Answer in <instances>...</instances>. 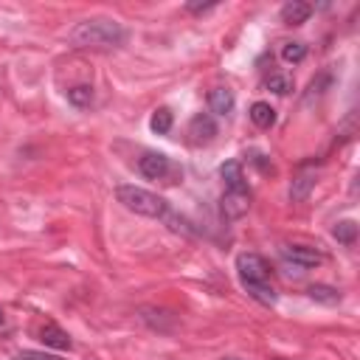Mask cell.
<instances>
[{
	"label": "cell",
	"mask_w": 360,
	"mask_h": 360,
	"mask_svg": "<svg viewBox=\"0 0 360 360\" xmlns=\"http://www.w3.org/2000/svg\"><path fill=\"white\" fill-rule=\"evenodd\" d=\"M267 87H270L273 93L284 96V93H290V90H292V82H290L287 76H281V73H273V76L267 79Z\"/></svg>",
	"instance_id": "20"
},
{
	"label": "cell",
	"mask_w": 360,
	"mask_h": 360,
	"mask_svg": "<svg viewBox=\"0 0 360 360\" xmlns=\"http://www.w3.org/2000/svg\"><path fill=\"white\" fill-rule=\"evenodd\" d=\"M208 8H214V3H205V6H197V3H188V11H208Z\"/></svg>",
	"instance_id": "22"
},
{
	"label": "cell",
	"mask_w": 360,
	"mask_h": 360,
	"mask_svg": "<svg viewBox=\"0 0 360 360\" xmlns=\"http://www.w3.org/2000/svg\"><path fill=\"white\" fill-rule=\"evenodd\" d=\"M68 101H70L73 107H79V110L90 107V104H93V87H87V84L70 87V90H68Z\"/></svg>",
	"instance_id": "15"
},
{
	"label": "cell",
	"mask_w": 360,
	"mask_h": 360,
	"mask_svg": "<svg viewBox=\"0 0 360 360\" xmlns=\"http://www.w3.org/2000/svg\"><path fill=\"white\" fill-rule=\"evenodd\" d=\"M256 301H262V304H276V290L270 287V284H250V287H245Z\"/></svg>",
	"instance_id": "18"
},
{
	"label": "cell",
	"mask_w": 360,
	"mask_h": 360,
	"mask_svg": "<svg viewBox=\"0 0 360 360\" xmlns=\"http://www.w3.org/2000/svg\"><path fill=\"white\" fill-rule=\"evenodd\" d=\"M138 169L146 180H160V183H174V177L180 174V169L163 152H143L138 158Z\"/></svg>",
	"instance_id": "3"
},
{
	"label": "cell",
	"mask_w": 360,
	"mask_h": 360,
	"mask_svg": "<svg viewBox=\"0 0 360 360\" xmlns=\"http://www.w3.org/2000/svg\"><path fill=\"white\" fill-rule=\"evenodd\" d=\"M0 323H3V312H0Z\"/></svg>",
	"instance_id": "23"
},
{
	"label": "cell",
	"mask_w": 360,
	"mask_h": 360,
	"mask_svg": "<svg viewBox=\"0 0 360 360\" xmlns=\"http://www.w3.org/2000/svg\"><path fill=\"white\" fill-rule=\"evenodd\" d=\"M68 39L76 45V48H118L127 34L121 28V22L115 20H107V17H96V20H84L79 22Z\"/></svg>",
	"instance_id": "1"
},
{
	"label": "cell",
	"mask_w": 360,
	"mask_h": 360,
	"mask_svg": "<svg viewBox=\"0 0 360 360\" xmlns=\"http://www.w3.org/2000/svg\"><path fill=\"white\" fill-rule=\"evenodd\" d=\"M219 174H222V180H225V188H245L242 163H236V160H228V163H222Z\"/></svg>",
	"instance_id": "13"
},
{
	"label": "cell",
	"mask_w": 360,
	"mask_h": 360,
	"mask_svg": "<svg viewBox=\"0 0 360 360\" xmlns=\"http://www.w3.org/2000/svg\"><path fill=\"white\" fill-rule=\"evenodd\" d=\"M149 129H152L155 135H166V132L172 129V110H169V107L155 110L152 118H149Z\"/></svg>",
	"instance_id": "14"
},
{
	"label": "cell",
	"mask_w": 360,
	"mask_h": 360,
	"mask_svg": "<svg viewBox=\"0 0 360 360\" xmlns=\"http://www.w3.org/2000/svg\"><path fill=\"white\" fill-rule=\"evenodd\" d=\"M248 208H250V191H248V186L245 188H225V194L219 200V211H222L225 219H239V217L248 214Z\"/></svg>",
	"instance_id": "5"
},
{
	"label": "cell",
	"mask_w": 360,
	"mask_h": 360,
	"mask_svg": "<svg viewBox=\"0 0 360 360\" xmlns=\"http://www.w3.org/2000/svg\"><path fill=\"white\" fill-rule=\"evenodd\" d=\"M188 135H191V143H208V141H214V135H217L214 118L208 112H197L188 121Z\"/></svg>",
	"instance_id": "6"
},
{
	"label": "cell",
	"mask_w": 360,
	"mask_h": 360,
	"mask_svg": "<svg viewBox=\"0 0 360 360\" xmlns=\"http://www.w3.org/2000/svg\"><path fill=\"white\" fill-rule=\"evenodd\" d=\"M115 197H118V202H121L127 211H135V214H141V217L158 219V217H163V214L169 211V205H166L163 197H158V194H152V191H146V188H141V186H118V188H115Z\"/></svg>",
	"instance_id": "2"
},
{
	"label": "cell",
	"mask_w": 360,
	"mask_h": 360,
	"mask_svg": "<svg viewBox=\"0 0 360 360\" xmlns=\"http://www.w3.org/2000/svg\"><path fill=\"white\" fill-rule=\"evenodd\" d=\"M236 270L245 287L250 284H270V264L259 253H239L236 256Z\"/></svg>",
	"instance_id": "4"
},
{
	"label": "cell",
	"mask_w": 360,
	"mask_h": 360,
	"mask_svg": "<svg viewBox=\"0 0 360 360\" xmlns=\"http://www.w3.org/2000/svg\"><path fill=\"white\" fill-rule=\"evenodd\" d=\"M332 233H335L338 242L354 245V239H357V225H354V219H343V222H338V225L332 228Z\"/></svg>",
	"instance_id": "17"
},
{
	"label": "cell",
	"mask_w": 360,
	"mask_h": 360,
	"mask_svg": "<svg viewBox=\"0 0 360 360\" xmlns=\"http://www.w3.org/2000/svg\"><path fill=\"white\" fill-rule=\"evenodd\" d=\"M17 360H62L56 354H45V352H20Z\"/></svg>",
	"instance_id": "21"
},
{
	"label": "cell",
	"mask_w": 360,
	"mask_h": 360,
	"mask_svg": "<svg viewBox=\"0 0 360 360\" xmlns=\"http://www.w3.org/2000/svg\"><path fill=\"white\" fill-rule=\"evenodd\" d=\"M39 340L42 343H48V346H56V349H70V338H68V332H62L56 323H45V326H39Z\"/></svg>",
	"instance_id": "11"
},
{
	"label": "cell",
	"mask_w": 360,
	"mask_h": 360,
	"mask_svg": "<svg viewBox=\"0 0 360 360\" xmlns=\"http://www.w3.org/2000/svg\"><path fill=\"white\" fill-rule=\"evenodd\" d=\"M312 186H315V172H307V169L298 172L295 180H292V186H290V197H292V202L307 200L309 191H312Z\"/></svg>",
	"instance_id": "10"
},
{
	"label": "cell",
	"mask_w": 360,
	"mask_h": 360,
	"mask_svg": "<svg viewBox=\"0 0 360 360\" xmlns=\"http://www.w3.org/2000/svg\"><path fill=\"white\" fill-rule=\"evenodd\" d=\"M309 14H312V6L298 3V0H290V3L281 6V20H284L287 25H301Z\"/></svg>",
	"instance_id": "9"
},
{
	"label": "cell",
	"mask_w": 360,
	"mask_h": 360,
	"mask_svg": "<svg viewBox=\"0 0 360 360\" xmlns=\"http://www.w3.org/2000/svg\"><path fill=\"white\" fill-rule=\"evenodd\" d=\"M250 121H253L256 127H262V129H270V127L276 124V110H273L267 101H256V104L250 107Z\"/></svg>",
	"instance_id": "12"
},
{
	"label": "cell",
	"mask_w": 360,
	"mask_h": 360,
	"mask_svg": "<svg viewBox=\"0 0 360 360\" xmlns=\"http://www.w3.org/2000/svg\"><path fill=\"white\" fill-rule=\"evenodd\" d=\"M281 56H284V62H301L307 56V45L304 42H287L281 48Z\"/></svg>",
	"instance_id": "19"
},
{
	"label": "cell",
	"mask_w": 360,
	"mask_h": 360,
	"mask_svg": "<svg viewBox=\"0 0 360 360\" xmlns=\"http://www.w3.org/2000/svg\"><path fill=\"white\" fill-rule=\"evenodd\" d=\"M208 107H211V112H217V115H228V112L233 110V93H231L228 87H214V90L208 93Z\"/></svg>",
	"instance_id": "8"
},
{
	"label": "cell",
	"mask_w": 360,
	"mask_h": 360,
	"mask_svg": "<svg viewBox=\"0 0 360 360\" xmlns=\"http://www.w3.org/2000/svg\"><path fill=\"white\" fill-rule=\"evenodd\" d=\"M307 292L312 301H321V304H338L340 301V292L335 287H326V284H312Z\"/></svg>",
	"instance_id": "16"
},
{
	"label": "cell",
	"mask_w": 360,
	"mask_h": 360,
	"mask_svg": "<svg viewBox=\"0 0 360 360\" xmlns=\"http://www.w3.org/2000/svg\"><path fill=\"white\" fill-rule=\"evenodd\" d=\"M281 256H284L287 262H292L295 267H301V270L315 267V264H321V259H323L315 248H298V245H287V248H281Z\"/></svg>",
	"instance_id": "7"
}]
</instances>
